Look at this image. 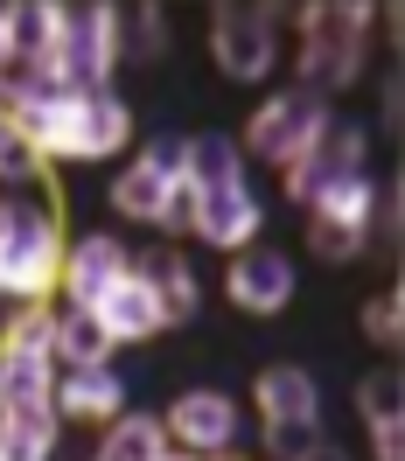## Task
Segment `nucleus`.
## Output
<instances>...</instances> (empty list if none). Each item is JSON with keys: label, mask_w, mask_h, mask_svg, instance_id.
<instances>
[{"label": "nucleus", "mask_w": 405, "mask_h": 461, "mask_svg": "<svg viewBox=\"0 0 405 461\" xmlns=\"http://www.w3.org/2000/svg\"><path fill=\"white\" fill-rule=\"evenodd\" d=\"M63 217L50 196H0V301L14 308H35L57 294V273H63Z\"/></svg>", "instance_id": "1"}, {"label": "nucleus", "mask_w": 405, "mask_h": 461, "mask_svg": "<svg viewBox=\"0 0 405 461\" xmlns=\"http://www.w3.org/2000/svg\"><path fill=\"white\" fill-rule=\"evenodd\" d=\"M371 29L377 7H349V0H321V7H301V77L293 85L336 98L364 77V57H371Z\"/></svg>", "instance_id": "2"}, {"label": "nucleus", "mask_w": 405, "mask_h": 461, "mask_svg": "<svg viewBox=\"0 0 405 461\" xmlns=\"http://www.w3.org/2000/svg\"><path fill=\"white\" fill-rule=\"evenodd\" d=\"M50 392H57V308L35 301L0 336V420H14V412H57Z\"/></svg>", "instance_id": "3"}, {"label": "nucleus", "mask_w": 405, "mask_h": 461, "mask_svg": "<svg viewBox=\"0 0 405 461\" xmlns=\"http://www.w3.org/2000/svg\"><path fill=\"white\" fill-rule=\"evenodd\" d=\"M328 119H336V105H328L321 91L287 85V91H273L259 113L245 119L238 154H245V161H266V168H287V161H301V154L321 140V126H328Z\"/></svg>", "instance_id": "4"}, {"label": "nucleus", "mask_w": 405, "mask_h": 461, "mask_svg": "<svg viewBox=\"0 0 405 461\" xmlns=\"http://www.w3.org/2000/svg\"><path fill=\"white\" fill-rule=\"evenodd\" d=\"M210 57L231 85H266L280 63V7L259 0H217L210 7Z\"/></svg>", "instance_id": "5"}, {"label": "nucleus", "mask_w": 405, "mask_h": 461, "mask_svg": "<svg viewBox=\"0 0 405 461\" xmlns=\"http://www.w3.org/2000/svg\"><path fill=\"white\" fill-rule=\"evenodd\" d=\"M112 63H119V7H112V0L63 7L50 70H57L70 91H112Z\"/></svg>", "instance_id": "6"}, {"label": "nucleus", "mask_w": 405, "mask_h": 461, "mask_svg": "<svg viewBox=\"0 0 405 461\" xmlns=\"http://www.w3.org/2000/svg\"><path fill=\"white\" fill-rule=\"evenodd\" d=\"M371 210H377V182L371 175H343L308 203V252L328 266L364 259V238H371Z\"/></svg>", "instance_id": "7"}, {"label": "nucleus", "mask_w": 405, "mask_h": 461, "mask_svg": "<svg viewBox=\"0 0 405 461\" xmlns=\"http://www.w3.org/2000/svg\"><path fill=\"white\" fill-rule=\"evenodd\" d=\"M364 161H371V133H364V119H328V126H321V140L308 147L301 161H287V168H280L287 203H293V210H308V203H315L328 182L364 175Z\"/></svg>", "instance_id": "8"}, {"label": "nucleus", "mask_w": 405, "mask_h": 461, "mask_svg": "<svg viewBox=\"0 0 405 461\" xmlns=\"http://www.w3.org/2000/svg\"><path fill=\"white\" fill-rule=\"evenodd\" d=\"M161 427H168V447H189V455H231L245 412H238L231 392H217V384H189V392L161 412Z\"/></svg>", "instance_id": "9"}, {"label": "nucleus", "mask_w": 405, "mask_h": 461, "mask_svg": "<svg viewBox=\"0 0 405 461\" xmlns=\"http://www.w3.org/2000/svg\"><path fill=\"white\" fill-rule=\"evenodd\" d=\"M133 273V245L112 238V230H77L70 245H63V273H57V294L63 308H98L112 280Z\"/></svg>", "instance_id": "10"}, {"label": "nucleus", "mask_w": 405, "mask_h": 461, "mask_svg": "<svg viewBox=\"0 0 405 461\" xmlns=\"http://www.w3.org/2000/svg\"><path fill=\"white\" fill-rule=\"evenodd\" d=\"M224 294H231L238 315H280L293 301V259L273 252V245H245V252H231Z\"/></svg>", "instance_id": "11"}, {"label": "nucleus", "mask_w": 405, "mask_h": 461, "mask_svg": "<svg viewBox=\"0 0 405 461\" xmlns=\"http://www.w3.org/2000/svg\"><path fill=\"white\" fill-rule=\"evenodd\" d=\"M50 405H57V420L105 427V420H119V412H126V377H119L112 364H77V371H57Z\"/></svg>", "instance_id": "12"}, {"label": "nucleus", "mask_w": 405, "mask_h": 461, "mask_svg": "<svg viewBox=\"0 0 405 461\" xmlns=\"http://www.w3.org/2000/svg\"><path fill=\"white\" fill-rule=\"evenodd\" d=\"M259 230H266V203H259L252 182H231V189H217V196H196V238L202 245L245 252Z\"/></svg>", "instance_id": "13"}, {"label": "nucleus", "mask_w": 405, "mask_h": 461, "mask_svg": "<svg viewBox=\"0 0 405 461\" xmlns=\"http://www.w3.org/2000/svg\"><path fill=\"white\" fill-rule=\"evenodd\" d=\"M252 405L266 427H321V384L301 364H266L252 384Z\"/></svg>", "instance_id": "14"}, {"label": "nucleus", "mask_w": 405, "mask_h": 461, "mask_svg": "<svg viewBox=\"0 0 405 461\" xmlns=\"http://www.w3.org/2000/svg\"><path fill=\"white\" fill-rule=\"evenodd\" d=\"M91 315L105 321V336H112V343H147V336H161V329H168V321H161V301H154V287H147L140 266H133L126 280H112L105 301H98Z\"/></svg>", "instance_id": "15"}, {"label": "nucleus", "mask_w": 405, "mask_h": 461, "mask_svg": "<svg viewBox=\"0 0 405 461\" xmlns=\"http://www.w3.org/2000/svg\"><path fill=\"white\" fill-rule=\"evenodd\" d=\"M147 273V287H154V301H161V321H196V308H202V287H196V266L182 259L175 245H154V252H140L133 259Z\"/></svg>", "instance_id": "16"}, {"label": "nucleus", "mask_w": 405, "mask_h": 461, "mask_svg": "<svg viewBox=\"0 0 405 461\" xmlns=\"http://www.w3.org/2000/svg\"><path fill=\"white\" fill-rule=\"evenodd\" d=\"M126 140H133L126 98L119 91H85V105H77V161H112V154H126Z\"/></svg>", "instance_id": "17"}, {"label": "nucleus", "mask_w": 405, "mask_h": 461, "mask_svg": "<svg viewBox=\"0 0 405 461\" xmlns=\"http://www.w3.org/2000/svg\"><path fill=\"white\" fill-rule=\"evenodd\" d=\"M182 182H189L196 196H217V189L245 182V154H238V140H231V133H189V140H182Z\"/></svg>", "instance_id": "18"}, {"label": "nucleus", "mask_w": 405, "mask_h": 461, "mask_svg": "<svg viewBox=\"0 0 405 461\" xmlns=\"http://www.w3.org/2000/svg\"><path fill=\"white\" fill-rule=\"evenodd\" d=\"M57 29H63L57 0H22V7H7V57L14 63H50L57 57Z\"/></svg>", "instance_id": "19"}, {"label": "nucleus", "mask_w": 405, "mask_h": 461, "mask_svg": "<svg viewBox=\"0 0 405 461\" xmlns=\"http://www.w3.org/2000/svg\"><path fill=\"white\" fill-rule=\"evenodd\" d=\"M112 336L91 308H57V371H77V364H112Z\"/></svg>", "instance_id": "20"}, {"label": "nucleus", "mask_w": 405, "mask_h": 461, "mask_svg": "<svg viewBox=\"0 0 405 461\" xmlns=\"http://www.w3.org/2000/svg\"><path fill=\"white\" fill-rule=\"evenodd\" d=\"M161 447H168L161 412H119V420H105V440L91 461H154Z\"/></svg>", "instance_id": "21"}, {"label": "nucleus", "mask_w": 405, "mask_h": 461, "mask_svg": "<svg viewBox=\"0 0 405 461\" xmlns=\"http://www.w3.org/2000/svg\"><path fill=\"white\" fill-rule=\"evenodd\" d=\"M168 189H175L168 175H154L147 161H133V168H119V175H112V189H105V196H112L119 217H133V224H161Z\"/></svg>", "instance_id": "22"}, {"label": "nucleus", "mask_w": 405, "mask_h": 461, "mask_svg": "<svg viewBox=\"0 0 405 461\" xmlns=\"http://www.w3.org/2000/svg\"><path fill=\"white\" fill-rule=\"evenodd\" d=\"M57 433H63L57 412H14V420H0V461H50Z\"/></svg>", "instance_id": "23"}, {"label": "nucleus", "mask_w": 405, "mask_h": 461, "mask_svg": "<svg viewBox=\"0 0 405 461\" xmlns=\"http://www.w3.org/2000/svg\"><path fill=\"white\" fill-rule=\"evenodd\" d=\"M356 412H364V427H392V420H405V377H399V364H377V371L356 377Z\"/></svg>", "instance_id": "24"}, {"label": "nucleus", "mask_w": 405, "mask_h": 461, "mask_svg": "<svg viewBox=\"0 0 405 461\" xmlns=\"http://www.w3.org/2000/svg\"><path fill=\"white\" fill-rule=\"evenodd\" d=\"M161 50H168V14H161L154 0H140V7H119V57L154 63Z\"/></svg>", "instance_id": "25"}, {"label": "nucleus", "mask_w": 405, "mask_h": 461, "mask_svg": "<svg viewBox=\"0 0 405 461\" xmlns=\"http://www.w3.org/2000/svg\"><path fill=\"white\" fill-rule=\"evenodd\" d=\"M0 182H14V189H29V182H50V168H42V154H35V147L22 140V126H14V113H0Z\"/></svg>", "instance_id": "26"}, {"label": "nucleus", "mask_w": 405, "mask_h": 461, "mask_svg": "<svg viewBox=\"0 0 405 461\" xmlns=\"http://www.w3.org/2000/svg\"><path fill=\"white\" fill-rule=\"evenodd\" d=\"M356 329H364L377 349H399V336H405V294H399V287H377L371 301H364Z\"/></svg>", "instance_id": "27"}, {"label": "nucleus", "mask_w": 405, "mask_h": 461, "mask_svg": "<svg viewBox=\"0 0 405 461\" xmlns=\"http://www.w3.org/2000/svg\"><path fill=\"white\" fill-rule=\"evenodd\" d=\"M371 238H377V252H399V182H377V210H371Z\"/></svg>", "instance_id": "28"}, {"label": "nucleus", "mask_w": 405, "mask_h": 461, "mask_svg": "<svg viewBox=\"0 0 405 461\" xmlns=\"http://www.w3.org/2000/svg\"><path fill=\"white\" fill-rule=\"evenodd\" d=\"M161 238H189V230H196V189H189V182H175L168 189V210H161Z\"/></svg>", "instance_id": "29"}, {"label": "nucleus", "mask_w": 405, "mask_h": 461, "mask_svg": "<svg viewBox=\"0 0 405 461\" xmlns=\"http://www.w3.org/2000/svg\"><path fill=\"white\" fill-rule=\"evenodd\" d=\"M154 175H168V182H182V140L175 133H161V140H147V154H140Z\"/></svg>", "instance_id": "30"}, {"label": "nucleus", "mask_w": 405, "mask_h": 461, "mask_svg": "<svg viewBox=\"0 0 405 461\" xmlns=\"http://www.w3.org/2000/svg\"><path fill=\"white\" fill-rule=\"evenodd\" d=\"M371 461H405V420L371 427Z\"/></svg>", "instance_id": "31"}, {"label": "nucleus", "mask_w": 405, "mask_h": 461, "mask_svg": "<svg viewBox=\"0 0 405 461\" xmlns=\"http://www.w3.org/2000/svg\"><path fill=\"white\" fill-rule=\"evenodd\" d=\"M301 461H349V455H343V447H336V440H321L315 455H301Z\"/></svg>", "instance_id": "32"}, {"label": "nucleus", "mask_w": 405, "mask_h": 461, "mask_svg": "<svg viewBox=\"0 0 405 461\" xmlns=\"http://www.w3.org/2000/svg\"><path fill=\"white\" fill-rule=\"evenodd\" d=\"M154 461H210V455H189V447H161Z\"/></svg>", "instance_id": "33"}, {"label": "nucleus", "mask_w": 405, "mask_h": 461, "mask_svg": "<svg viewBox=\"0 0 405 461\" xmlns=\"http://www.w3.org/2000/svg\"><path fill=\"white\" fill-rule=\"evenodd\" d=\"M0 63H7V7H0Z\"/></svg>", "instance_id": "34"}, {"label": "nucleus", "mask_w": 405, "mask_h": 461, "mask_svg": "<svg viewBox=\"0 0 405 461\" xmlns=\"http://www.w3.org/2000/svg\"><path fill=\"white\" fill-rule=\"evenodd\" d=\"M210 461H245V455H210Z\"/></svg>", "instance_id": "35"}]
</instances>
